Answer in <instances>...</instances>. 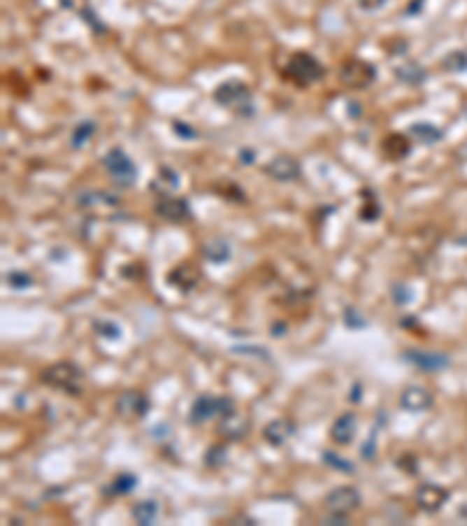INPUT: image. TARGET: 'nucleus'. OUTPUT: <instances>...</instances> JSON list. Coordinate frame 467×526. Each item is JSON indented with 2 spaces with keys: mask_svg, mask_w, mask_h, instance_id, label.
Wrapping results in <instances>:
<instances>
[{
  "mask_svg": "<svg viewBox=\"0 0 467 526\" xmlns=\"http://www.w3.org/2000/svg\"><path fill=\"white\" fill-rule=\"evenodd\" d=\"M395 78L404 82V85H418V82L425 80V68L414 64V61H407V64L395 68Z\"/></svg>",
  "mask_w": 467,
  "mask_h": 526,
  "instance_id": "24",
  "label": "nucleus"
},
{
  "mask_svg": "<svg viewBox=\"0 0 467 526\" xmlns=\"http://www.w3.org/2000/svg\"><path fill=\"white\" fill-rule=\"evenodd\" d=\"M379 213H381L379 204H376V201H369V204H365V206H362L360 218H362V220H376V218H379Z\"/></svg>",
  "mask_w": 467,
  "mask_h": 526,
  "instance_id": "35",
  "label": "nucleus"
},
{
  "mask_svg": "<svg viewBox=\"0 0 467 526\" xmlns=\"http://www.w3.org/2000/svg\"><path fill=\"white\" fill-rule=\"evenodd\" d=\"M381 150H383V155H386L388 159L400 162V159H404V157L409 155L411 145H409L407 136H402V134H388L386 138L381 141Z\"/></svg>",
  "mask_w": 467,
  "mask_h": 526,
  "instance_id": "17",
  "label": "nucleus"
},
{
  "mask_svg": "<svg viewBox=\"0 0 467 526\" xmlns=\"http://www.w3.org/2000/svg\"><path fill=\"white\" fill-rule=\"evenodd\" d=\"M355 433H358V419H355V414L346 412V414H341L339 419L332 423L329 437H332L334 445L346 447V445H350V442H353Z\"/></svg>",
  "mask_w": 467,
  "mask_h": 526,
  "instance_id": "16",
  "label": "nucleus"
},
{
  "mask_svg": "<svg viewBox=\"0 0 467 526\" xmlns=\"http://www.w3.org/2000/svg\"><path fill=\"white\" fill-rule=\"evenodd\" d=\"M322 461H325L329 468L339 470V473H348V475L355 473V466H353V463H350L348 459H343V456H339L336 452H325V454H322Z\"/></svg>",
  "mask_w": 467,
  "mask_h": 526,
  "instance_id": "27",
  "label": "nucleus"
},
{
  "mask_svg": "<svg viewBox=\"0 0 467 526\" xmlns=\"http://www.w3.org/2000/svg\"><path fill=\"white\" fill-rule=\"evenodd\" d=\"M383 419H386V414L376 416V426L372 430V435H369V440L362 445V459H365V461H374V456H376V435H379V426H381Z\"/></svg>",
  "mask_w": 467,
  "mask_h": 526,
  "instance_id": "29",
  "label": "nucleus"
},
{
  "mask_svg": "<svg viewBox=\"0 0 467 526\" xmlns=\"http://www.w3.org/2000/svg\"><path fill=\"white\" fill-rule=\"evenodd\" d=\"M178 185H180V176H178L171 166H161L159 171H157L152 183H150V187H152L155 192H161V194L173 192V190H178Z\"/></svg>",
  "mask_w": 467,
  "mask_h": 526,
  "instance_id": "21",
  "label": "nucleus"
},
{
  "mask_svg": "<svg viewBox=\"0 0 467 526\" xmlns=\"http://www.w3.org/2000/svg\"><path fill=\"white\" fill-rule=\"evenodd\" d=\"M273 332H276V334H283V332H285V325H276V327H273Z\"/></svg>",
  "mask_w": 467,
  "mask_h": 526,
  "instance_id": "42",
  "label": "nucleus"
},
{
  "mask_svg": "<svg viewBox=\"0 0 467 526\" xmlns=\"http://www.w3.org/2000/svg\"><path fill=\"white\" fill-rule=\"evenodd\" d=\"M449 496H451L449 489L439 487V484H430V482L421 484V487L416 489V494H414L416 505L423 512H437V510H442L444 505H446V501H449Z\"/></svg>",
  "mask_w": 467,
  "mask_h": 526,
  "instance_id": "11",
  "label": "nucleus"
},
{
  "mask_svg": "<svg viewBox=\"0 0 467 526\" xmlns=\"http://www.w3.org/2000/svg\"><path fill=\"white\" fill-rule=\"evenodd\" d=\"M386 3H388V0H358V8L365 10V12H376V10H381Z\"/></svg>",
  "mask_w": 467,
  "mask_h": 526,
  "instance_id": "36",
  "label": "nucleus"
},
{
  "mask_svg": "<svg viewBox=\"0 0 467 526\" xmlns=\"http://www.w3.org/2000/svg\"><path fill=\"white\" fill-rule=\"evenodd\" d=\"M442 68L446 73H460V71H467V50H456V52H449L446 57L442 59Z\"/></svg>",
  "mask_w": 467,
  "mask_h": 526,
  "instance_id": "25",
  "label": "nucleus"
},
{
  "mask_svg": "<svg viewBox=\"0 0 467 526\" xmlns=\"http://www.w3.org/2000/svg\"><path fill=\"white\" fill-rule=\"evenodd\" d=\"M159 515H161V508H159V503L157 501H138L131 508V517L136 519L138 524H143V526H152L157 519H159Z\"/></svg>",
  "mask_w": 467,
  "mask_h": 526,
  "instance_id": "19",
  "label": "nucleus"
},
{
  "mask_svg": "<svg viewBox=\"0 0 467 526\" xmlns=\"http://www.w3.org/2000/svg\"><path fill=\"white\" fill-rule=\"evenodd\" d=\"M292 433H294V426L285 419H276L264 426V440L273 447H280L287 437H292Z\"/></svg>",
  "mask_w": 467,
  "mask_h": 526,
  "instance_id": "18",
  "label": "nucleus"
},
{
  "mask_svg": "<svg viewBox=\"0 0 467 526\" xmlns=\"http://www.w3.org/2000/svg\"><path fill=\"white\" fill-rule=\"evenodd\" d=\"M75 204L80 208H120L122 206V197L110 192V190H82L75 197Z\"/></svg>",
  "mask_w": 467,
  "mask_h": 526,
  "instance_id": "12",
  "label": "nucleus"
},
{
  "mask_svg": "<svg viewBox=\"0 0 467 526\" xmlns=\"http://www.w3.org/2000/svg\"><path fill=\"white\" fill-rule=\"evenodd\" d=\"M203 257L208 260V262H213V264H224L227 260L231 257V248H229V243L222 241V239H215V241L206 243Z\"/></svg>",
  "mask_w": 467,
  "mask_h": 526,
  "instance_id": "23",
  "label": "nucleus"
},
{
  "mask_svg": "<svg viewBox=\"0 0 467 526\" xmlns=\"http://www.w3.org/2000/svg\"><path fill=\"white\" fill-rule=\"evenodd\" d=\"M94 132H96V125H94L92 120L80 122V125L75 127L73 134H71V145H73V148H82V145H85V143L94 136Z\"/></svg>",
  "mask_w": 467,
  "mask_h": 526,
  "instance_id": "26",
  "label": "nucleus"
},
{
  "mask_svg": "<svg viewBox=\"0 0 467 526\" xmlns=\"http://www.w3.org/2000/svg\"><path fill=\"white\" fill-rule=\"evenodd\" d=\"M411 297H414V292H411V288L407 283H395L393 285V299L395 304H409Z\"/></svg>",
  "mask_w": 467,
  "mask_h": 526,
  "instance_id": "32",
  "label": "nucleus"
},
{
  "mask_svg": "<svg viewBox=\"0 0 467 526\" xmlns=\"http://www.w3.org/2000/svg\"><path fill=\"white\" fill-rule=\"evenodd\" d=\"M458 517H460V519H465V522H467V503L463 505V508L458 510Z\"/></svg>",
  "mask_w": 467,
  "mask_h": 526,
  "instance_id": "40",
  "label": "nucleus"
},
{
  "mask_svg": "<svg viewBox=\"0 0 467 526\" xmlns=\"http://www.w3.org/2000/svg\"><path fill=\"white\" fill-rule=\"evenodd\" d=\"M376 80V68L369 61L348 59L339 68V82L348 90H367Z\"/></svg>",
  "mask_w": 467,
  "mask_h": 526,
  "instance_id": "6",
  "label": "nucleus"
},
{
  "mask_svg": "<svg viewBox=\"0 0 467 526\" xmlns=\"http://www.w3.org/2000/svg\"><path fill=\"white\" fill-rule=\"evenodd\" d=\"M343 323L348 327H353V330H360V327H367V320L360 316L358 311L353 309V306H348L346 311H343Z\"/></svg>",
  "mask_w": 467,
  "mask_h": 526,
  "instance_id": "31",
  "label": "nucleus"
},
{
  "mask_svg": "<svg viewBox=\"0 0 467 526\" xmlns=\"http://www.w3.org/2000/svg\"><path fill=\"white\" fill-rule=\"evenodd\" d=\"M224 461H227V452H224V447H210V449H208V454H206V466H210V468L222 466Z\"/></svg>",
  "mask_w": 467,
  "mask_h": 526,
  "instance_id": "33",
  "label": "nucleus"
},
{
  "mask_svg": "<svg viewBox=\"0 0 467 526\" xmlns=\"http://www.w3.org/2000/svg\"><path fill=\"white\" fill-rule=\"evenodd\" d=\"M103 169L108 171V176L120 187H131L136 183V176H138L136 164L131 162V157H129L122 148H113V150H108V152L103 155Z\"/></svg>",
  "mask_w": 467,
  "mask_h": 526,
  "instance_id": "4",
  "label": "nucleus"
},
{
  "mask_svg": "<svg viewBox=\"0 0 467 526\" xmlns=\"http://www.w3.org/2000/svg\"><path fill=\"white\" fill-rule=\"evenodd\" d=\"M136 484H138V477L131 475V473H122V475H117L106 489H103V494L106 496H127L136 489Z\"/></svg>",
  "mask_w": 467,
  "mask_h": 526,
  "instance_id": "22",
  "label": "nucleus"
},
{
  "mask_svg": "<svg viewBox=\"0 0 467 526\" xmlns=\"http://www.w3.org/2000/svg\"><path fill=\"white\" fill-rule=\"evenodd\" d=\"M94 330L101 334V337H106L110 341L120 339L122 337V327L115 323V320H96L94 323Z\"/></svg>",
  "mask_w": 467,
  "mask_h": 526,
  "instance_id": "28",
  "label": "nucleus"
},
{
  "mask_svg": "<svg viewBox=\"0 0 467 526\" xmlns=\"http://www.w3.org/2000/svg\"><path fill=\"white\" fill-rule=\"evenodd\" d=\"M115 409H117V414L127 416V419H143V416L150 412V398L145 393L127 391L117 398Z\"/></svg>",
  "mask_w": 467,
  "mask_h": 526,
  "instance_id": "13",
  "label": "nucleus"
},
{
  "mask_svg": "<svg viewBox=\"0 0 467 526\" xmlns=\"http://www.w3.org/2000/svg\"><path fill=\"white\" fill-rule=\"evenodd\" d=\"M168 283L173 285V288L182 290V292H189L196 288L199 278H201V271L196 269V264L192 262H180L178 267H173L168 271Z\"/></svg>",
  "mask_w": 467,
  "mask_h": 526,
  "instance_id": "14",
  "label": "nucleus"
},
{
  "mask_svg": "<svg viewBox=\"0 0 467 526\" xmlns=\"http://www.w3.org/2000/svg\"><path fill=\"white\" fill-rule=\"evenodd\" d=\"M360 491L355 487H336L327 494L325 498V508L327 512H334V515H350L353 510L360 508Z\"/></svg>",
  "mask_w": 467,
  "mask_h": 526,
  "instance_id": "7",
  "label": "nucleus"
},
{
  "mask_svg": "<svg viewBox=\"0 0 467 526\" xmlns=\"http://www.w3.org/2000/svg\"><path fill=\"white\" fill-rule=\"evenodd\" d=\"M173 129H175V134L180 136V138H187V141H194V138H199V132L194 127H187L185 122H173Z\"/></svg>",
  "mask_w": 467,
  "mask_h": 526,
  "instance_id": "34",
  "label": "nucleus"
},
{
  "mask_svg": "<svg viewBox=\"0 0 467 526\" xmlns=\"http://www.w3.org/2000/svg\"><path fill=\"white\" fill-rule=\"evenodd\" d=\"M358 391H360V386H353V395H350V400H353V402H358V400H360Z\"/></svg>",
  "mask_w": 467,
  "mask_h": 526,
  "instance_id": "41",
  "label": "nucleus"
},
{
  "mask_svg": "<svg viewBox=\"0 0 467 526\" xmlns=\"http://www.w3.org/2000/svg\"><path fill=\"white\" fill-rule=\"evenodd\" d=\"M155 213L159 215L161 220H168V222H185L192 218L189 204L180 199V197H168V194H164L157 199Z\"/></svg>",
  "mask_w": 467,
  "mask_h": 526,
  "instance_id": "10",
  "label": "nucleus"
},
{
  "mask_svg": "<svg viewBox=\"0 0 467 526\" xmlns=\"http://www.w3.org/2000/svg\"><path fill=\"white\" fill-rule=\"evenodd\" d=\"M82 17H85V19H87V24H92L94 29L99 31V33H101V31H106V26H101L99 22H96V15H94V12L89 10V8H85V10H82Z\"/></svg>",
  "mask_w": 467,
  "mask_h": 526,
  "instance_id": "37",
  "label": "nucleus"
},
{
  "mask_svg": "<svg viewBox=\"0 0 467 526\" xmlns=\"http://www.w3.org/2000/svg\"><path fill=\"white\" fill-rule=\"evenodd\" d=\"M285 75H287V80L294 82V85L308 87V85H315V82H320L322 78H325V66H322L313 54L297 52V54H292L290 61H287Z\"/></svg>",
  "mask_w": 467,
  "mask_h": 526,
  "instance_id": "3",
  "label": "nucleus"
},
{
  "mask_svg": "<svg viewBox=\"0 0 467 526\" xmlns=\"http://www.w3.org/2000/svg\"><path fill=\"white\" fill-rule=\"evenodd\" d=\"M213 99H215L217 106L229 108V111H236L241 118H252V115H255L250 87L243 85V82H238V80L222 82V85L213 92Z\"/></svg>",
  "mask_w": 467,
  "mask_h": 526,
  "instance_id": "1",
  "label": "nucleus"
},
{
  "mask_svg": "<svg viewBox=\"0 0 467 526\" xmlns=\"http://www.w3.org/2000/svg\"><path fill=\"white\" fill-rule=\"evenodd\" d=\"M409 136L418 143H423V145H432V143L444 138V132L439 127L430 125V122H416V125L409 127Z\"/></svg>",
  "mask_w": 467,
  "mask_h": 526,
  "instance_id": "20",
  "label": "nucleus"
},
{
  "mask_svg": "<svg viewBox=\"0 0 467 526\" xmlns=\"http://www.w3.org/2000/svg\"><path fill=\"white\" fill-rule=\"evenodd\" d=\"M40 381L52 388H59L68 395H80L82 393V381H85V372L71 360H61V363L50 365L40 374Z\"/></svg>",
  "mask_w": 467,
  "mask_h": 526,
  "instance_id": "2",
  "label": "nucleus"
},
{
  "mask_svg": "<svg viewBox=\"0 0 467 526\" xmlns=\"http://www.w3.org/2000/svg\"><path fill=\"white\" fill-rule=\"evenodd\" d=\"M241 159H243V162H248V164H250V162H255V152L250 155V152H248V148H243V150H241Z\"/></svg>",
  "mask_w": 467,
  "mask_h": 526,
  "instance_id": "39",
  "label": "nucleus"
},
{
  "mask_svg": "<svg viewBox=\"0 0 467 526\" xmlns=\"http://www.w3.org/2000/svg\"><path fill=\"white\" fill-rule=\"evenodd\" d=\"M432 393L423 386H407L400 395V407L407 409V412H425V409L432 407Z\"/></svg>",
  "mask_w": 467,
  "mask_h": 526,
  "instance_id": "15",
  "label": "nucleus"
},
{
  "mask_svg": "<svg viewBox=\"0 0 467 526\" xmlns=\"http://www.w3.org/2000/svg\"><path fill=\"white\" fill-rule=\"evenodd\" d=\"M407 363L416 365L418 370L425 372H442L451 365V358L446 353H437V351H421V348H407L402 356Z\"/></svg>",
  "mask_w": 467,
  "mask_h": 526,
  "instance_id": "8",
  "label": "nucleus"
},
{
  "mask_svg": "<svg viewBox=\"0 0 467 526\" xmlns=\"http://www.w3.org/2000/svg\"><path fill=\"white\" fill-rule=\"evenodd\" d=\"M264 173L278 183H292L301 176V164L290 155H278L264 164Z\"/></svg>",
  "mask_w": 467,
  "mask_h": 526,
  "instance_id": "9",
  "label": "nucleus"
},
{
  "mask_svg": "<svg viewBox=\"0 0 467 526\" xmlns=\"http://www.w3.org/2000/svg\"><path fill=\"white\" fill-rule=\"evenodd\" d=\"M5 281H8L10 288L26 290V288H31V285H33V276L26 274V271H10V274L5 276Z\"/></svg>",
  "mask_w": 467,
  "mask_h": 526,
  "instance_id": "30",
  "label": "nucleus"
},
{
  "mask_svg": "<svg viewBox=\"0 0 467 526\" xmlns=\"http://www.w3.org/2000/svg\"><path fill=\"white\" fill-rule=\"evenodd\" d=\"M418 10H423V0H414V3L409 5V15H414V12H418Z\"/></svg>",
  "mask_w": 467,
  "mask_h": 526,
  "instance_id": "38",
  "label": "nucleus"
},
{
  "mask_svg": "<svg viewBox=\"0 0 467 526\" xmlns=\"http://www.w3.org/2000/svg\"><path fill=\"white\" fill-rule=\"evenodd\" d=\"M236 414V405L229 398H215V395H199V398L192 402L189 409V423H206L210 421L213 416H231Z\"/></svg>",
  "mask_w": 467,
  "mask_h": 526,
  "instance_id": "5",
  "label": "nucleus"
}]
</instances>
